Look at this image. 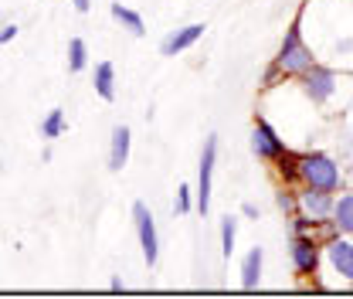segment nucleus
I'll list each match as a JSON object with an SVG mask.
<instances>
[{"label": "nucleus", "instance_id": "2eb2a0df", "mask_svg": "<svg viewBox=\"0 0 353 299\" xmlns=\"http://www.w3.org/2000/svg\"><path fill=\"white\" fill-rule=\"evenodd\" d=\"M109 14H112V21L119 24V28H126L132 38H143L146 35V24H143V17L136 14V10H130L126 3H109Z\"/></svg>", "mask_w": 353, "mask_h": 299}, {"label": "nucleus", "instance_id": "9b49d317", "mask_svg": "<svg viewBox=\"0 0 353 299\" xmlns=\"http://www.w3.org/2000/svg\"><path fill=\"white\" fill-rule=\"evenodd\" d=\"M130 143H132V133L130 126H116L112 129V143H109V171L119 173L130 160Z\"/></svg>", "mask_w": 353, "mask_h": 299}, {"label": "nucleus", "instance_id": "6e6552de", "mask_svg": "<svg viewBox=\"0 0 353 299\" xmlns=\"http://www.w3.org/2000/svg\"><path fill=\"white\" fill-rule=\"evenodd\" d=\"M214 167H218V136L211 133L204 139V153H201V171H197V211H211V184H214Z\"/></svg>", "mask_w": 353, "mask_h": 299}, {"label": "nucleus", "instance_id": "f257e3e1", "mask_svg": "<svg viewBox=\"0 0 353 299\" xmlns=\"http://www.w3.org/2000/svg\"><path fill=\"white\" fill-rule=\"evenodd\" d=\"M303 14H306V10H299V14L292 17L285 38L279 44V55H275V61H272V68H268V75H265L268 86L279 82V79L296 82L299 75H306L309 68L316 65V55H312V48H309L306 38H303Z\"/></svg>", "mask_w": 353, "mask_h": 299}, {"label": "nucleus", "instance_id": "4468645a", "mask_svg": "<svg viewBox=\"0 0 353 299\" xmlns=\"http://www.w3.org/2000/svg\"><path fill=\"white\" fill-rule=\"evenodd\" d=\"M262 269H265V252L255 245V249L245 255V262H241V286H245V289H259Z\"/></svg>", "mask_w": 353, "mask_h": 299}, {"label": "nucleus", "instance_id": "1a4fd4ad", "mask_svg": "<svg viewBox=\"0 0 353 299\" xmlns=\"http://www.w3.org/2000/svg\"><path fill=\"white\" fill-rule=\"evenodd\" d=\"M296 201H299V211L312 218L316 224H326L333 218V204H336V194L333 191H323V187H306L299 184L296 187Z\"/></svg>", "mask_w": 353, "mask_h": 299}, {"label": "nucleus", "instance_id": "20e7f679", "mask_svg": "<svg viewBox=\"0 0 353 299\" xmlns=\"http://www.w3.org/2000/svg\"><path fill=\"white\" fill-rule=\"evenodd\" d=\"M323 265L330 276H336L340 282H353V238L350 235H330L323 242Z\"/></svg>", "mask_w": 353, "mask_h": 299}, {"label": "nucleus", "instance_id": "39448f33", "mask_svg": "<svg viewBox=\"0 0 353 299\" xmlns=\"http://www.w3.org/2000/svg\"><path fill=\"white\" fill-rule=\"evenodd\" d=\"M289 258H292V269L299 279H312L323 269V242L316 235H292Z\"/></svg>", "mask_w": 353, "mask_h": 299}, {"label": "nucleus", "instance_id": "dca6fc26", "mask_svg": "<svg viewBox=\"0 0 353 299\" xmlns=\"http://www.w3.org/2000/svg\"><path fill=\"white\" fill-rule=\"evenodd\" d=\"M234 238H238V218L228 214V218H221V255L224 258L234 255Z\"/></svg>", "mask_w": 353, "mask_h": 299}, {"label": "nucleus", "instance_id": "412c9836", "mask_svg": "<svg viewBox=\"0 0 353 299\" xmlns=\"http://www.w3.org/2000/svg\"><path fill=\"white\" fill-rule=\"evenodd\" d=\"M14 38H17V24H3V28H0V44L14 41Z\"/></svg>", "mask_w": 353, "mask_h": 299}, {"label": "nucleus", "instance_id": "f8f14e48", "mask_svg": "<svg viewBox=\"0 0 353 299\" xmlns=\"http://www.w3.org/2000/svg\"><path fill=\"white\" fill-rule=\"evenodd\" d=\"M330 224H333V231L353 238V191H336V204H333Z\"/></svg>", "mask_w": 353, "mask_h": 299}, {"label": "nucleus", "instance_id": "4be33fe9", "mask_svg": "<svg viewBox=\"0 0 353 299\" xmlns=\"http://www.w3.org/2000/svg\"><path fill=\"white\" fill-rule=\"evenodd\" d=\"M336 51H340V55H350V51H353V38H347V41H340V44H336Z\"/></svg>", "mask_w": 353, "mask_h": 299}, {"label": "nucleus", "instance_id": "b1692460", "mask_svg": "<svg viewBox=\"0 0 353 299\" xmlns=\"http://www.w3.org/2000/svg\"><path fill=\"white\" fill-rule=\"evenodd\" d=\"M241 214H245V218H259V208H255V204H241Z\"/></svg>", "mask_w": 353, "mask_h": 299}, {"label": "nucleus", "instance_id": "f3484780", "mask_svg": "<svg viewBox=\"0 0 353 299\" xmlns=\"http://www.w3.org/2000/svg\"><path fill=\"white\" fill-rule=\"evenodd\" d=\"M88 68V44L82 38L68 41V72H85Z\"/></svg>", "mask_w": 353, "mask_h": 299}, {"label": "nucleus", "instance_id": "5701e85b", "mask_svg": "<svg viewBox=\"0 0 353 299\" xmlns=\"http://www.w3.org/2000/svg\"><path fill=\"white\" fill-rule=\"evenodd\" d=\"M72 3H75L79 14H88V7H92V0H72Z\"/></svg>", "mask_w": 353, "mask_h": 299}, {"label": "nucleus", "instance_id": "ddd939ff", "mask_svg": "<svg viewBox=\"0 0 353 299\" xmlns=\"http://www.w3.org/2000/svg\"><path fill=\"white\" fill-rule=\"evenodd\" d=\"M92 86H95V95L102 102H116V65L112 61H99L95 75H92Z\"/></svg>", "mask_w": 353, "mask_h": 299}, {"label": "nucleus", "instance_id": "423d86ee", "mask_svg": "<svg viewBox=\"0 0 353 299\" xmlns=\"http://www.w3.org/2000/svg\"><path fill=\"white\" fill-rule=\"evenodd\" d=\"M252 153L265 160V164H279L282 157H289V143L279 136V129L272 126L268 119H255V126H252Z\"/></svg>", "mask_w": 353, "mask_h": 299}, {"label": "nucleus", "instance_id": "aec40b11", "mask_svg": "<svg viewBox=\"0 0 353 299\" xmlns=\"http://www.w3.org/2000/svg\"><path fill=\"white\" fill-rule=\"evenodd\" d=\"M275 204L282 208L285 214H296L299 211V201H296V191H279V197H275Z\"/></svg>", "mask_w": 353, "mask_h": 299}, {"label": "nucleus", "instance_id": "0eeeda50", "mask_svg": "<svg viewBox=\"0 0 353 299\" xmlns=\"http://www.w3.org/2000/svg\"><path fill=\"white\" fill-rule=\"evenodd\" d=\"M132 224H136V235H139L143 258H146V265L153 269V265L160 262V235H157V221H153V214H150V208H146L143 201L132 204Z\"/></svg>", "mask_w": 353, "mask_h": 299}, {"label": "nucleus", "instance_id": "9d476101", "mask_svg": "<svg viewBox=\"0 0 353 299\" xmlns=\"http://www.w3.org/2000/svg\"><path fill=\"white\" fill-rule=\"evenodd\" d=\"M201 38H204V24H187V28H180V31H174V35H167V38H163L160 55H163V58H176L180 51L194 48Z\"/></svg>", "mask_w": 353, "mask_h": 299}, {"label": "nucleus", "instance_id": "393cba45", "mask_svg": "<svg viewBox=\"0 0 353 299\" xmlns=\"http://www.w3.org/2000/svg\"><path fill=\"white\" fill-rule=\"evenodd\" d=\"M0 171H3V164H0Z\"/></svg>", "mask_w": 353, "mask_h": 299}, {"label": "nucleus", "instance_id": "a211bd4d", "mask_svg": "<svg viewBox=\"0 0 353 299\" xmlns=\"http://www.w3.org/2000/svg\"><path fill=\"white\" fill-rule=\"evenodd\" d=\"M65 133V109H51L41 123V136L44 139H58Z\"/></svg>", "mask_w": 353, "mask_h": 299}, {"label": "nucleus", "instance_id": "f03ea898", "mask_svg": "<svg viewBox=\"0 0 353 299\" xmlns=\"http://www.w3.org/2000/svg\"><path fill=\"white\" fill-rule=\"evenodd\" d=\"M296 180L306 184V187H323V191L336 194L343 187V171L330 153L306 150V153H296Z\"/></svg>", "mask_w": 353, "mask_h": 299}, {"label": "nucleus", "instance_id": "7ed1b4c3", "mask_svg": "<svg viewBox=\"0 0 353 299\" xmlns=\"http://www.w3.org/2000/svg\"><path fill=\"white\" fill-rule=\"evenodd\" d=\"M296 86L306 95V102H312V106H330L336 99V92H340V75L333 68H326V65L316 61L306 75L296 79Z\"/></svg>", "mask_w": 353, "mask_h": 299}, {"label": "nucleus", "instance_id": "6ab92c4d", "mask_svg": "<svg viewBox=\"0 0 353 299\" xmlns=\"http://www.w3.org/2000/svg\"><path fill=\"white\" fill-rule=\"evenodd\" d=\"M190 211H197V194L187 184H180V191H176V214H190Z\"/></svg>", "mask_w": 353, "mask_h": 299}]
</instances>
